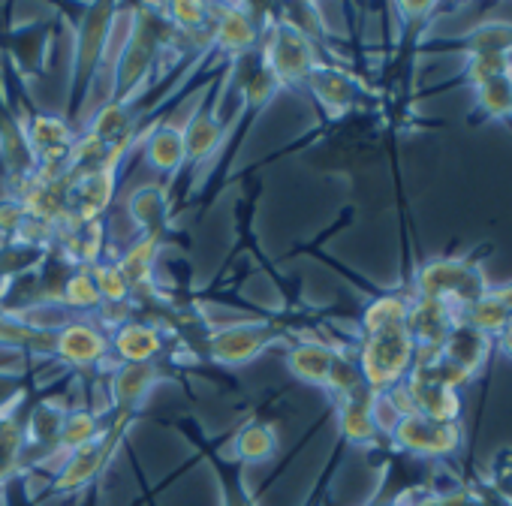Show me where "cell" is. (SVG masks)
<instances>
[{"label":"cell","instance_id":"obj_36","mask_svg":"<svg viewBox=\"0 0 512 506\" xmlns=\"http://www.w3.org/2000/svg\"><path fill=\"white\" fill-rule=\"evenodd\" d=\"M494 356L512 359V314H509V320L503 323V329L494 335Z\"/></svg>","mask_w":512,"mask_h":506},{"label":"cell","instance_id":"obj_6","mask_svg":"<svg viewBox=\"0 0 512 506\" xmlns=\"http://www.w3.org/2000/svg\"><path fill=\"white\" fill-rule=\"evenodd\" d=\"M260 61L275 76L281 91L284 88H305L308 76L320 64V52L293 25H287L284 19H272V22H263Z\"/></svg>","mask_w":512,"mask_h":506},{"label":"cell","instance_id":"obj_28","mask_svg":"<svg viewBox=\"0 0 512 506\" xmlns=\"http://www.w3.org/2000/svg\"><path fill=\"white\" fill-rule=\"evenodd\" d=\"M485 121H500L512 127V70L488 76L473 88V109L467 115V124L479 127Z\"/></svg>","mask_w":512,"mask_h":506},{"label":"cell","instance_id":"obj_20","mask_svg":"<svg viewBox=\"0 0 512 506\" xmlns=\"http://www.w3.org/2000/svg\"><path fill=\"white\" fill-rule=\"evenodd\" d=\"M169 341L166 332L151 320H127L112 329L109 350L115 365H136V362H160Z\"/></svg>","mask_w":512,"mask_h":506},{"label":"cell","instance_id":"obj_16","mask_svg":"<svg viewBox=\"0 0 512 506\" xmlns=\"http://www.w3.org/2000/svg\"><path fill=\"white\" fill-rule=\"evenodd\" d=\"M464 55V58H512V22H485L461 37L422 40L416 55Z\"/></svg>","mask_w":512,"mask_h":506},{"label":"cell","instance_id":"obj_11","mask_svg":"<svg viewBox=\"0 0 512 506\" xmlns=\"http://www.w3.org/2000/svg\"><path fill=\"white\" fill-rule=\"evenodd\" d=\"M40 172L37 157L28 145V136L4 94V82H0V178L10 196H19L34 175Z\"/></svg>","mask_w":512,"mask_h":506},{"label":"cell","instance_id":"obj_9","mask_svg":"<svg viewBox=\"0 0 512 506\" xmlns=\"http://www.w3.org/2000/svg\"><path fill=\"white\" fill-rule=\"evenodd\" d=\"M229 91V82L226 79H211L205 88H202V97L196 103V109L187 115V121L181 124V136H184V151H187V169H196L202 166L208 157H214L223 142H226V133L229 127L223 124L220 118V103H223V94Z\"/></svg>","mask_w":512,"mask_h":506},{"label":"cell","instance_id":"obj_14","mask_svg":"<svg viewBox=\"0 0 512 506\" xmlns=\"http://www.w3.org/2000/svg\"><path fill=\"white\" fill-rule=\"evenodd\" d=\"M52 356L73 371H94L112 359L106 329H97L85 320H67L52 329Z\"/></svg>","mask_w":512,"mask_h":506},{"label":"cell","instance_id":"obj_32","mask_svg":"<svg viewBox=\"0 0 512 506\" xmlns=\"http://www.w3.org/2000/svg\"><path fill=\"white\" fill-rule=\"evenodd\" d=\"M205 458L214 464L220 491H223V506H256L247 482H244V467L232 455H220L214 449H205Z\"/></svg>","mask_w":512,"mask_h":506},{"label":"cell","instance_id":"obj_39","mask_svg":"<svg viewBox=\"0 0 512 506\" xmlns=\"http://www.w3.org/2000/svg\"><path fill=\"white\" fill-rule=\"evenodd\" d=\"M371 506H407L404 500H389V503H371Z\"/></svg>","mask_w":512,"mask_h":506},{"label":"cell","instance_id":"obj_33","mask_svg":"<svg viewBox=\"0 0 512 506\" xmlns=\"http://www.w3.org/2000/svg\"><path fill=\"white\" fill-rule=\"evenodd\" d=\"M91 275H94V284H97V290H100V299H103V308H124V305H130V299H133V287H130V281L124 278V272L118 269V263H97L94 269H91Z\"/></svg>","mask_w":512,"mask_h":506},{"label":"cell","instance_id":"obj_19","mask_svg":"<svg viewBox=\"0 0 512 506\" xmlns=\"http://www.w3.org/2000/svg\"><path fill=\"white\" fill-rule=\"evenodd\" d=\"M455 323L458 317L452 305L437 302V299H413L410 314H407V329L416 344V362L437 356Z\"/></svg>","mask_w":512,"mask_h":506},{"label":"cell","instance_id":"obj_12","mask_svg":"<svg viewBox=\"0 0 512 506\" xmlns=\"http://www.w3.org/2000/svg\"><path fill=\"white\" fill-rule=\"evenodd\" d=\"M256 7L244 4H223L214 7V22H211V40L208 49L226 61L244 58L260 49L263 40V22L253 19Z\"/></svg>","mask_w":512,"mask_h":506},{"label":"cell","instance_id":"obj_24","mask_svg":"<svg viewBox=\"0 0 512 506\" xmlns=\"http://www.w3.org/2000/svg\"><path fill=\"white\" fill-rule=\"evenodd\" d=\"M127 214L139 226V235L169 238L172 226V196L166 184H142L127 196Z\"/></svg>","mask_w":512,"mask_h":506},{"label":"cell","instance_id":"obj_34","mask_svg":"<svg viewBox=\"0 0 512 506\" xmlns=\"http://www.w3.org/2000/svg\"><path fill=\"white\" fill-rule=\"evenodd\" d=\"M61 308H70V311H100L103 308V299H100V290L94 284V275L91 269H76L67 284H64V293H61Z\"/></svg>","mask_w":512,"mask_h":506},{"label":"cell","instance_id":"obj_15","mask_svg":"<svg viewBox=\"0 0 512 506\" xmlns=\"http://www.w3.org/2000/svg\"><path fill=\"white\" fill-rule=\"evenodd\" d=\"M67 404L64 401H37L22 425L25 443H22V470L28 467H46L52 461V452L58 455L61 443V428L67 419Z\"/></svg>","mask_w":512,"mask_h":506},{"label":"cell","instance_id":"obj_23","mask_svg":"<svg viewBox=\"0 0 512 506\" xmlns=\"http://www.w3.org/2000/svg\"><path fill=\"white\" fill-rule=\"evenodd\" d=\"M437 356H443L446 362H452L473 380L488 362H494V338L467 323H455Z\"/></svg>","mask_w":512,"mask_h":506},{"label":"cell","instance_id":"obj_1","mask_svg":"<svg viewBox=\"0 0 512 506\" xmlns=\"http://www.w3.org/2000/svg\"><path fill=\"white\" fill-rule=\"evenodd\" d=\"M178 46V34L169 25L160 4H136L124 10L121 46L112 55V94L106 103L136 106L157 70L160 58Z\"/></svg>","mask_w":512,"mask_h":506},{"label":"cell","instance_id":"obj_29","mask_svg":"<svg viewBox=\"0 0 512 506\" xmlns=\"http://www.w3.org/2000/svg\"><path fill=\"white\" fill-rule=\"evenodd\" d=\"M338 350H344V347L329 344V341H317V338H299V341L287 350V368H290V374H293L296 380L323 389Z\"/></svg>","mask_w":512,"mask_h":506},{"label":"cell","instance_id":"obj_26","mask_svg":"<svg viewBox=\"0 0 512 506\" xmlns=\"http://www.w3.org/2000/svg\"><path fill=\"white\" fill-rule=\"evenodd\" d=\"M404 389L413 401V410L428 416V419H437V422H461V395L449 386H440L416 371L407 374L404 380Z\"/></svg>","mask_w":512,"mask_h":506},{"label":"cell","instance_id":"obj_27","mask_svg":"<svg viewBox=\"0 0 512 506\" xmlns=\"http://www.w3.org/2000/svg\"><path fill=\"white\" fill-rule=\"evenodd\" d=\"M281 449V431L275 422L269 419H250L244 422L235 434H232V458L241 464V467H250V464H266L278 455Z\"/></svg>","mask_w":512,"mask_h":506},{"label":"cell","instance_id":"obj_10","mask_svg":"<svg viewBox=\"0 0 512 506\" xmlns=\"http://www.w3.org/2000/svg\"><path fill=\"white\" fill-rule=\"evenodd\" d=\"M464 440L461 422H437L422 413H407L389 431V443L416 458H452Z\"/></svg>","mask_w":512,"mask_h":506},{"label":"cell","instance_id":"obj_35","mask_svg":"<svg viewBox=\"0 0 512 506\" xmlns=\"http://www.w3.org/2000/svg\"><path fill=\"white\" fill-rule=\"evenodd\" d=\"M28 232V211L19 196L4 193L0 199V241H22Z\"/></svg>","mask_w":512,"mask_h":506},{"label":"cell","instance_id":"obj_7","mask_svg":"<svg viewBox=\"0 0 512 506\" xmlns=\"http://www.w3.org/2000/svg\"><path fill=\"white\" fill-rule=\"evenodd\" d=\"M284 338H287V329L281 323L244 320V323H232L223 329H211L199 356H205L208 362L220 368H238V365L253 362L256 356H263L272 344Z\"/></svg>","mask_w":512,"mask_h":506},{"label":"cell","instance_id":"obj_38","mask_svg":"<svg viewBox=\"0 0 512 506\" xmlns=\"http://www.w3.org/2000/svg\"><path fill=\"white\" fill-rule=\"evenodd\" d=\"M85 494V500L79 503V506H100V482L97 485H91L88 491H82Z\"/></svg>","mask_w":512,"mask_h":506},{"label":"cell","instance_id":"obj_37","mask_svg":"<svg viewBox=\"0 0 512 506\" xmlns=\"http://www.w3.org/2000/svg\"><path fill=\"white\" fill-rule=\"evenodd\" d=\"M398 500H404L407 506H446V500L437 491H413L410 500L407 497H398Z\"/></svg>","mask_w":512,"mask_h":506},{"label":"cell","instance_id":"obj_13","mask_svg":"<svg viewBox=\"0 0 512 506\" xmlns=\"http://www.w3.org/2000/svg\"><path fill=\"white\" fill-rule=\"evenodd\" d=\"M118 178H121V163H103L97 169L73 175L70 217H67L64 229H73V226H82V223H91V220H103V214L115 202Z\"/></svg>","mask_w":512,"mask_h":506},{"label":"cell","instance_id":"obj_5","mask_svg":"<svg viewBox=\"0 0 512 506\" xmlns=\"http://www.w3.org/2000/svg\"><path fill=\"white\" fill-rule=\"evenodd\" d=\"M130 425H133V419H127V416H109L106 431H103L97 440L79 446L76 452H70V455L61 461V467L55 470L49 488L43 491V500H46V497L82 494V491H88L91 485H97L100 476H103V470L109 467V461H112V458L118 455V449L127 443Z\"/></svg>","mask_w":512,"mask_h":506},{"label":"cell","instance_id":"obj_22","mask_svg":"<svg viewBox=\"0 0 512 506\" xmlns=\"http://www.w3.org/2000/svg\"><path fill=\"white\" fill-rule=\"evenodd\" d=\"M374 392L362 389L344 401H335V416H338V434L341 443H353V446H377L386 434L377 425V413H374Z\"/></svg>","mask_w":512,"mask_h":506},{"label":"cell","instance_id":"obj_21","mask_svg":"<svg viewBox=\"0 0 512 506\" xmlns=\"http://www.w3.org/2000/svg\"><path fill=\"white\" fill-rule=\"evenodd\" d=\"M25 136L37 157V166H61V163H70V151L79 133L64 115L37 109V115L25 127Z\"/></svg>","mask_w":512,"mask_h":506},{"label":"cell","instance_id":"obj_18","mask_svg":"<svg viewBox=\"0 0 512 506\" xmlns=\"http://www.w3.org/2000/svg\"><path fill=\"white\" fill-rule=\"evenodd\" d=\"M169 374L160 368V362H136V365H112L109 374V416H127L136 419L142 401L148 398V392L166 380Z\"/></svg>","mask_w":512,"mask_h":506},{"label":"cell","instance_id":"obj_31","mask_svg":"<svg viewBox=\"0 0 512 506\" xmlns=\"http://www.w3.org/2000/svg\"><path fill=\"white\" fill-rule=\"evenodd\" d=\"M103 431H106V422L100 419L97 410H91V407H70L67 410V419H64V428H61V443H58L61 461L70 452H76L79 446L97 440Z\"/></svg>","mask_w":512,"mask_h":506},{"label":"cell","instance_id":"obj_40","mask_svg":"<svg viewBox=\"0 0 512 506\" xmlns=\"http://www.w3.org/2000/svg\"><path fill=\"white\" fill-rule=\"evenodd\" d=\"M368 506H371V503H368Z\"/></svg>","mask_w":512,"mask_h":506},{"label":"cell","instance_id":"obj_25","mask_svg":"<svg viewBox=\"0 0 512 506\" xmlns=\"http://www.w3.org/2000/svg\"><path fill=\"white\" fill-rule=\"evenodd\" d=\"M142 148H145V163L169 178H175L181 169H187V151H184V136L181 127L160 118L145 136H142Z\"/></svg>","mask_w":512,"mask_h":506},{"label":"cell","instance_id":"obj_8","mask_svg":"<svg viewBox=\"0 0 512 506\" xmlns=\"http://www.w3.org/2000/svg\"><path fill=\"white\" fill-rule=\"evenodd\" d=\"M305 91L314 97V103L320 106L326 121H344L353 112L380 106V94H371L356 73H350L338 64H326V61H320L317 70L308 76Z\"/></svg>","mask_w":512,"mask_h":506},{"label":"cell","instance_id":"obj_3","mask_svg":"<svg viewBox=\"0 0 512 506\" xmlns=\"http://www.w3.org/2000/svg\"><path fill=\"white\" fill-rule=\"evenodd\" d=\"M491 253V244H482L476 250H470L467 257H437L428 263H419L410 275V296L413 299H437L452 305L455 311L482 299L488 293V281H485V257Z\"/></svg>","mask_w":512,"mask_h":506},{"label":"cell","instance_id":"obj_2","mask_svg":"<svg viewBox=\"0 0 512 506\" xmlns=\"http://www.w3.org/2000/svg\"><path fill=\"white\" fill-rule=\"evenodd\" d=\"M121 16V4H85L79 7L76 40H73V70L67 85V109L64 118L76 127V121L85 115L88 97L97 85V76L112 55V37Z\"/></svg>","mask_w":512,"mask_h":506},{"label":"cell","instance_id":"obj_17","mask_svg":"<svg viewBox=\"0 0 512 506\" xmlns=\"http://www.w3.org/2000/svg\"><path fill=\"white\" fill-rule=\"evenodd\" d=\"M58 22H40V25H28L19 31H7L0 37V55H4L13 70L22 79H40L46 76L49 67V55H52V40H55Z\"/></svg>","mask_w":512,"mask_h":506},{"label":"cell","instance_id":"obj_4","mask_svg":"<svg viewBox=\"0 0 512 506\" xmlns=\"http://www.w3.org/2000/svg\"><path fill=\"white\" fill-rule=\"evenodd\" d=\"M356 359H359L362 377L371 392L380 395V392L404 383L416 365V344L410 338L407 323H392V326L359 335Z\"/></svg>","mask_w":512,"mask_h":506},{"label":"cell","instance_id":"obj_30","mask_svg":"<svg viewBox=\"0 0 512 506\" xmlns=\"http://www.w3.org/2000/svg\"><path fill=\"white\" fill-rule=\"evenodd\" d=\"M166 238L163 235H139L121 257L115 260L118 269L124 272V278L130 281L133 293H142L151 284V275H154V266H157V257H160V250H163Z\"/></svg>","mask_w":512,"mask_h":506}]
</instances>
